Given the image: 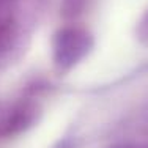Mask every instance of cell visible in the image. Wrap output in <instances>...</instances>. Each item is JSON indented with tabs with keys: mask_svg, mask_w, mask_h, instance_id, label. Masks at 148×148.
<instances>
[{
	"mask_svg": "<svg viewBox=\"0 0 148 148\" xmlns=\"http://www.w3.org/2000/svg\"><path fill=\"white\" fill-rule=\"evenodd\" d=\"M93 36L88 30L77 25H66L54 35L52 60L60 73L73 69L90 54Z\"/></svg>",
	"mask_w": 148,
	"mask_h": 148,
	"instance_id": "6da1fadb",
	"label": "cell"
},
{
	"mask_svg": "<svg viewBox=\"0 0 148 148\" xmlns=\"http://www.w3.org/2000/svg\"><path fill=\"white\" fill-rule=\"evenodd\" d=\"M36 106L30 103H19L10 110L8 117L5 120V129L6 134H17L25 131L27 128H30L36 120Z\"/></svg>",
	"mask_w": 148,
	"mask_h": 148,
	"instance_id": "7a4b0ae2",
	"label": "cell"
},
{
	"mask_svg": "<svg viewBox=\"0 0 148 148\" xmlns=\"http://www.w3.org/2000/svg\"><path fill=\"white\" fill-rule=\"evenodd\" d=\"M87 6H88V0H62L60 11L65 19H76L85 13Z\"/></svg>",
	"mask_w": 148,
	"mask_h": 148,
	"instance_id": "3957f363",
	"label": "cell"
},
{
	"mask_svg": "<svg viewBox=\"0 0 148 148\" xmlns=\"http://www.w3.org/2000/svg\"><path fill=\"white\" fill-rule=\"evenodd\" d=\"M137 33H139L140 41L148 44V11L145 13V16L142 17V21H140L139 29H137Z\"/></svg>",
	"mask_w": 148,
	"mask_h": 148,
	"instance_id": "277c9868",
	"label": "cell"
},
{
	"mask_svg": "<svg viewBox=\"0 0 148 148\" xmlns=\"http://www.w3.org/2000/svg\"><path fill=\"white\" fill-rule=\"evenodd\" d=\"M109 148H136V147L128 145V143H117V145H112V147H109Z\"/></svg>",
	"mask_w": 148,
	"mask_h": 148,
	"instance_id": "5b68a950",
	"label": "cell"
},
{
	"mask_svg": "<svg viewBox=\"0 0 148 148\" xmlns=\"http://www.w3.org/2000/svg\"><path fill=\"white\" fill-rule=\"evenodd\" d=\"M0 2H8V0H0Z\"/></svg>",
	"mask_w": 148,
	"mask_h": 148,
	"instance_id": "8992f818",
	"label": "cell"
}]
</instances>
